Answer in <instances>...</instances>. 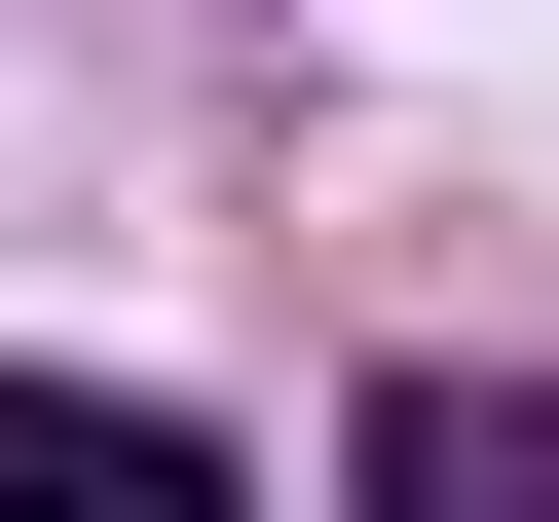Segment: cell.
<instances>
[{
	"mask_svg": "<svg viewBox=\"0 0 559 522\" xmlns=\"http://www.w3.org/2000/svg\"><path fill=\"white\" fill-rule=\"evenodd\" d=\"M0 522H261V485H224V411H150V373H0Z\"/></svg>",
	"mask_w": 559,
	"mask_h": 522,
	"instance_id": "obj_1",
	"label": "cell"
},
{
	"mask_svg": "<svg viewBox=\"0 0 559 522\" xmlns=\"http://www.w3.org/2000/svg\"><path fill=\"white\" fill-rule=\"evenodd\" d=\"M336 522H559V373H373Z\"/></svg>",
	"mask_w": 559,
	"mask_h": 522,
	"instance_id": "obj_2",
	"label": "cell"
}]
</instances>
